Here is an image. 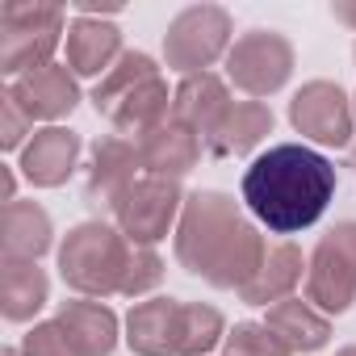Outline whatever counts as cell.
Instances as JSON below:
<instances>
[{
	"label": "cell",
	"mask_w": 356,
	"mask_h": 356,
	"mask_svg": "<svg viewBox=\"0 0 356 356\" xmlns=\"http://www.w3.org/2000/svg\"><path fill=\"white\" fill-rule=\"evenodd\" d=\"M268 256L264 235L243 218L235 197L218 189H202L185 197L181 222H176V260L185 273L218 285L243 289Z\"/></svg>",
	"instance_id": "cell-1"
},
{
	"label": "cell",
	"mask_w": 356,
	"mask_h": 356,
	"mask_svg": "<svg viewBox=\"0 0 356 356\" xmlns=\"http://www.w3.org/2000/svg\"><path fill=\"white\" fill-rule=\"evenodd\" d=\"M335 197V163L302 143L268 147L243 172L248 210L277 235H298L314 227Z\"/></svg>",
	"instance_id": "cell-2"
},
{
	"label": "cell",
	"mask_w": 356,
	"mask_h": 356,
	"mask_svg": "<svg viewBox=\"0 0 356 356\" xmlns=\"http://www.w3.org/2000/svg\"><path fill=\"white\" fill-rule=\"evenodd\" d=\"M92 105L97 113H105L122 134H147L155 126H163L172 118V101H168V84L155 67L151 55L143 51H126L92 88Z\"/></svg>",
	"instance_id": "cell-3"
},
{
	"label": "cell",
	"mask_w": 356,
	"mask_h": 356,
	"mask_svg": "<svg viewBox=\"0 0 356 356\" xmlns=\"http://www.w3.org/2000/svg\"><path fill=\"white\" fill-rule=\"evenodd\" d=\"M130 256H134V243L118 227L80 222L76 231H67V239L59 248V273L76 293L109 298V293H122L126 273H130Z\"/></svg>",
	"instance_id": "cell-4"
},
{
	"label": "cell",
	"mask_w": 356,
	"mask_h": 356,
	"mask_svg": "<svg viewBox=\"0 0 356 356\" xmlns=\"http://www.w3.org/2000/svg\"><path fill=\"white\" fill-rule=\"evenodd\" d=\"M63 34V9L55 5H5L0 9V72L30 76L51 63Z\"/></svg>",
	"instance_id": "cell-5"
},
{
	"label": "cell",
	"mask_w": 356,
	"mask_h": 356,
	"mask_svg": "<svg viewBox=\"0 0 356 356\" xmlns=\"http://www.w3.org/2000/svg\"><path fill=\"white\" fill-rule=\"evenodd\" d=\"M306 302L339 314L356 302V222L331 227L306 264Z\"/></svg>",
	"instance_id": "cell-6"
},
{
	"label": "cell",
	"mask_w": 356,
	"mask_h": 356,
	"mask_svg": "<svg viewBox=\"0 0 356 356\" xmlns=\"http://www.w3.org/2000/svg\"><path fill=\"white\" fill-rule=\"evenodd\" d=\"M181 210H185V193H181L176 181H163V176H138L109 214L118 218V231L134 248H155L172 231V222L181 218Z\"/></svg>",
	"instance_id": "cell-7"
},
{
	"label": "cell",
	"mask_w": 356,
	"mask_h": 356,
	"mask_svg": "<svg viewBox=\"0 0 356 356\" xmlns=\"http://www.w3.org/2000/svg\"><path fill=\"white\" fill-rule=\"evenodd\" d=\"M231 17L218 5H193L163 34V59L172 72L202 76L218 55H231Z\"/></svg>",
	"instance_id": "cell-8"
},
{
	"label": "cell",
	"mask_w": 356,
	"mask_h": 356,
	"mask_svg": "<svg viewBox=\"0 0 356 356\" xmlns=\"http://www.w3.org/2000/svg\"><path fill=\"white\" fill-rule=\"evenodd\" d=\"M293 72V47L277 34V30H252L243 34L231 55H227V76L235 88H243L248 97H268L277 92Z\"/></svg>",
	"instance_id": "cell-9"
},
{
	"label": "cell",
	"mask_w": 356,
	"mask_h": 356,
	"mask_svg": "<svg viewBox=\"0 0 356 356\" xmlns=\"http://www.w3.org/2000/svg\"><path fill=\"white\" fill-rule=\"evenodd\" d=\"M289 122L298 134L323 143V147H348L352 143V105L348 92L331 80H310L289 101Z\"/></svg>",
	"instance_id": "cell-10"
},
{
	"label": "cell",
	"mask_w": 356,
	"mask_h": 356,
	"mask_svg": "<svg viewBox=\"0 0 356 356\" xmlns=\"http://www.w3.org/2000/svg\"><path fill=\"white\" fill-rule=\"evenodd\" d=\"M5 97H9L30 122H55V118H63V113L76 109L80 88H76V76H72L67 67L47 63V67H38V72H30V76H17V80L5 88Z\"/></svg>",
	"instance_id": "cell-11"
},
{
	"label": "cell",
	"mask_w": 356,
	"mask_h": 356,
	"mask_svg": "<svg viewBox=\"0 0 356 356\" xmlns=\"http://www.w3.org/2000/svg\"><path fill=\"white\" fill-rule=\"evenodd\" d=\"M181 314L185 302L151 298L138 302L126 318V343L138 356H181Z\"/></svg>",
	"instance_id": "cell-12"
},
{
	"label": "cell",
	"mask_w": 356,
	"mask_h": 356,
	"mask_svg": "<svg viewBox=\"0 0 356 356\" xmlns=\"http://www.w3.org/2000/svg\"><path fill=\"white\" fill-rule=\"evenodd\" d=\"M138 168H143V159H138V143H126V138H118V134L101 138V143L92 147L88 202L113 210V206L122 202V193L138 181Z\"/></svg>",
	"instance_id": "cell-13"
},
{
	"label": "cell",
	"mask_w": 356,
	"mask_h": 356,
	"mask_svg": "<svg viewBox=\"0 0 356 356\" xmlns=\"http://www.w3.org/2000/svg\"><path fill=\"white\" fill-rule=\"evenodd\" d=\"M231 105H235V101H231L227 84H222L214 72L185 76V84L176 88V97H172V122L185 126V130H193V134L206 143V138L218 130V122L227 118Z\"/></svg>",
	"instance_id": "cell-14"
},
{
	"label": "cell",
	"mask_w": 356,
	"mask_h": 356,
	"mask_svg": "<svg viewBox=\"0 0 356 356\" xmlns=\"http://www.w3.org/2000/svg\"><path fill=\"white\" fill-rule=\"evenodd\" d=\"M138 159L147 176H163V181H181L185 172L197 168L202 159V138L185 126H176L172 118L138 138Z\"/></svg>",
	"instance_id": "cell-15"
},
{
	"label": "cell",
	"mask_w": 356,
	"mask_h": 356,
	"mask_svg": "<svg viewBox=\"0 0 356 356\" xmlns=\"http://www.w3.org/2000/svg\"><path fill=\"white\" fill-rule=\"evenodd\" d=\"M76 159H80V134L63 130V126H47V130H34V138L26 143L22 172H26L30 185L55 189V185H63L72 176Z\"/></svg>",
	"instance_id": "cell-16"
},
{
	"label": "cell",
	"mask_w": 356,
	"mask_h": 356,
	"mask_svg": "<svg viewBox=\"0 0 356 356\" xmlns=\"http://www.w3.org/2000/svg\"><path fill=\"white\" fill-rule=\"evenodd\" d=\"M55 323L63 327V335L72 339V348L80 356H109L118 348V314L101 302H63Z\"/></svg>",
	"instance_id": "cell-17"
},
{
	"label": "cell",
	"mask_w": 356,
	"mask_h": 356,
	"mask_svg": "<svg viewBox=\"0 0 356 356\" xmlns=\"http://www.w3.org/2000/svg\"><path fill=\"white\" fill-rule=\"evenodd\" d=\"M273 130V109L264 101H235L227 109V118L218 122V130L206 138V151L218 159L231 155H248L252 147H260V138Z\"/></svg>",
	"instance_id": "cell-18"
},
{
	"label": "cell",
	"mask_w": 356,
	"mask_h": 356,
	"mask_svg": "<svg viewBox=\"0 0 356 356\" xmlns=\"http://www.w3.org/2000/svg\"><path fill=\"white\" fill-rule=\"evenodd\" d=\"M264 327L289 348V352H318L331 339V323L327 314H318L306 298H285L277 306H268Z\"/></svg>",
	"instance_id": "cell-19"
},
{
	"label": "cell",
	"mask_w": 356,
	"mask_h": 356,
	"mask_svg": "<svg viewBox=\"0 0 356 356\" xmlns=\"http://www.w3.org/2000/svg\"><path fill=\"white\" fill-rule=\"evenodd\" d=\"M118 59H122V34H118V26L80 17L67 30V67L76 76H105Z\"/></svg>",
	"instance_id": "cell-20"
},
{
	"label": "cell",
	"mask_w": 356,
	"mask_h": 356,
	"mask_svg": "<svg viewBox=\"0 0 356 356\" xmlns=\"http://www.w3.org/2000/svg\"><path fill=\"white\" fill-rule=\"evenodd\" d=\"M302 268H306L302 252H298L293 243H277V248H268L260 273H256L239 293H243L248 306H277V302H285V298L293 293V285L302 281Z\"/></svg>",
	"instance_id": "cell-21"
},
{
	"label": "cell",
	"mask_w": 356,
	"mask_h": 356,
	"mask_svg": "<svg viewBox=\"0 0 356 356\" xmlns=\"http://www.w3.org/2000/svg\"><path fill=\"white\" fill-rule=\"evenodd\" d=\"M47 273L34 260H5V273H0V310H5L9 323H26L47 306Z\"/></svg>",
	"instance_id": "cell-22"
},
{
	"label": "cell",
	"mask_w": 356,
	"mask_h": 356,
	"mask_svg": "<svg viewBox=\"0 0 356 356\" xmlns=\"http://www.w3.org/2000/svg\"><path fill=\"white\" fill-rule=\"evenodd\" d=\"M51 218L34 202H9L5 206V260H34L51 248Z\"/></svg>",
	"instance_id": "cell-23"
},
{
	"label": "cell",
	"mask_w": 356,
	"mask_h": 356,
	"mask_svg": "<svg viewBox=\"0 0 356 356\" xmlns=\"http://www.w3.org/2000/svg\"><path fill=\"white\" fill-rule=\"evenodd\" d=\"M222 339H227L222 314H218L214 306L185 302V314H181V356H206V352H214Z\"/></svg>",
	"instance_id": "cell-24"
},
{
	"label": "cell",
	"mask_w": 356,
	"mask_h": 356,
	"mask_svg": "<svg viewBox=\"0 0 356 356\" xmlns=\"http://www.w3.org/2000/svg\"><path fill=\"white\" fill-rule=\"evenodd\" d=\"M222 356H293L264 323H235L222 339Z\"/></svg>",
	"instance_id": "cell-25"
},
{
	"label": "cell",
	"mask_w": 356,
	"mask_h": 356,
	"mask_svg": "<svg viewBox=\"0 0 356 356\" xmlns=\"http://www.w3.org/2000/svg\"><path fill=\"white\" fill-rule=\"evenodd\" d=\"M159 277H163V264H159L155 248H134V256H130V273H126L122 293H126V298H143L147 289H155V285H159Z\"/></svg>",
	"instance_id": "cell-26"
},
{
	"label": "cell",
	"mask_w": 356,
	"mask_h": 356,
	"mask_svg": "<svg viewBox=\"0 0 356 356\" xmlns=\"http://www.w3.org/2000/svg\"><path fill=\"white\" fill-rule=\"evenodd\" d=\"M22 356H80V352L72 348V339L63 335L59 323H38L22 339Z\"/></svg>",
	"instance_id": "cell-27"
},
{
	"label": "cell",
	"mask_w": 356,
	"mask_h": 356,
	"mask_svg": "<svg viewBox=\"0 0 356 356\" xmlns=\"http://www.w3.org/2000/svg\"><path fill=\"white\" fill-rule=\"evenodd\" d=\"M30 126H34V122H30V118H26V113H22V109L5 97V134H0V143H5V147L13 151V147L26 138V130H30Z\"/></svg>",
	"instance_id": "cell-28"
},
{
	"label": "cell",
	"mask_w": 356,
	"mask_h": 356,
	"mask_svg": "<svg viewBox=\"0 0 356 356\" xmlns=\"http://www.w3.org/2000/svg\"><path fill=\"white\" fill-rule=\"evenodd\" d=\"M331 13H335V17H339L343 26H352V30H356V5H335Z\"/></svg>",
	"instance_id": "cell-29"
},
{
	"label": "cell",
	"mask_w": 356,
	"mask_h": 356,
	"mask_svg": "<svg viewBox=\"0 0 356 356\" xmlns=\"http://www.w3.org/2000/svg\"><path fill=\"white\" fill-rule=\"evenodd\" d=\"M335 356H356V343H352V348H343V352H335Z\"/></svg>",
	"instance_id": "cell-30"
},
{
	"label": "cell",
	"mask_w": 356,
	"mask_h": 356,
	"mask_svg": "<svg viewBox=\"0 0 356 356\" xmlns=\"http://www.w3.org/2000/svg\"><path fill=\"white\" fill-rule=\"evenodd\" d=\"M5 356H22V352H17V348H9V352H5Z\"/></svg>",
	"instance_id": "cell-31"
},
{
	"label": "cell",
	"mask_w": 356,
	"mask_h": 356,
	"mask_svg": "<svg viewBox=\"0 0 356 356\" xmlns=\"http://www.w3.org/2000/svg\"><path fill=\"white\" fill-rule=\"evenodd\" d=\"M348 163H352V168H356V147H352V159H348Z\"/></svg>",
	"instance_id": "cell-32"
}]
</instances>
